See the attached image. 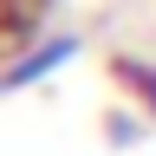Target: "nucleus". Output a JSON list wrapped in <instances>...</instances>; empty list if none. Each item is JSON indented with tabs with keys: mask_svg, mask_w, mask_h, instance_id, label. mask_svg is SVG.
Returning a JSON list of instances; mask_svg holds the SVG:
<instances>
[{
	"mask_svg": "<svg viewBox=\"0 0 156 156\" xmlns=\"http://www.w3.org/2000/svg\"><path fill=\"white\" fill-rule=\"evenodd\" d=\"M78 52H85V39H78V33H65V26H58V33H46V39H33L26 52H13V58H7V72H0V91H33L39 78L65 72Z\"/></svg>",
	"mask_w": 156,
	"mask_h": 156,
	"instance_id": "1",
	"label": "nucleus"
},
{
	"mask_svg": "<svg viewBox=\"0 0 156 156\" xmlns=\"http://www.w3.org/2000/svg\"><path fill=\"white\" fill-rule=\"evenodd\" d=\"M111 78H117L124 91H136L143 117H156V65H143V58H130V52H117V58H111Z\"/></svg>",
	"mask_w": 156,
	"mask_h": 156,
	"instance_id": "2",
	"label": "nucleus"
},
{
	"mask_svg": "<svg viewBox=\"0 0 156 156\" xmlns=\"http://www.w3.org/2000/svg\"><path fill=\"white\" fill-rule=\"evenodd\" d=\"M104 136H111L117 150H130L136 136H143V124H136V117H111V124H104Z\"/></svg>",
	"mask_w": 156,
	"mask_h": 156,
	"instance_id": "3",
	"label": "nucleus"
}]
</instances>
